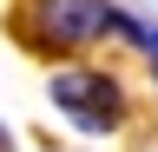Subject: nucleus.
<instances>
[{"label": "nucleus", "mask_w": 158, "mask_h": 152, "mask_svg": "<svg viewBox=\"0 0 158 152\" xmlns=\"http://www.w3.org/2000/svg\"><path fill=\"white\" fill-rule=\"evenodd\" d=\"M27 20H33L40 46H86V40H99L118 20V7L112 0H33Z\"/></svg>", "instance_id": "nucleus-2"}, {"label": "nucleus", "mask_w": 158, "mask_h": 152, "mask_svg": "<svg viewBox=\"0 0 158 152\" xmlns=\"http://www.w3.org/2000/svg\"><path fill=\"white\" fill-rule=\"evenodd\" d=\"M0 152H7V132H0Z\"/></svg>", "instance_id": "nucleus-3"}, {"label": "nucleus", "mask_w": 158, "mask_h": 152, "mask_svg": "<svg viewBox=\"0 0 158 152\" xmlns=\"http://www.w3.org/2000/svg\"><path fill=\"white\" fill-rule=\"evenodd\" d=\"M53 106L66 112L73 126H86V132H118L125 126V93H118V80L86 73V66L53 73Z\"/></svg>", "instance_id": "nucleus-1"}]
</instances>
